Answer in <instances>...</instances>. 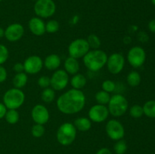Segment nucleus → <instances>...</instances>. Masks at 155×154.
Segmentation results:
<instances>
[{"label": "nucleus", "instance_id": "43", "mask_svg": "<svg viewBox=\"0 0 155 154\" xmlns=\"http://www.w3.org/2000/svg\"><path fill=\"white\" fill-rule=\"evenodd\" d=\"M33 1H35V2H36V1H37V0H33Z\"/></svg>", "mask_w": 155, "mask_h": 154}, {"label": "nucleus", "instance_id": "9", "mask_svg": "<svg viewBox=\"0 0 155 154\" xmlns=\"http://www.w3.org/2000/svg\"><path fill=\"white\" fill-rule=\"evenodd\" d=\"M69 83V75L64 69H57L50 78V86L54 91H62Z\"/></svg>", "mask_w": 155, "mask_h": 154}, {"label": "nucleus", "instance_id": "30", "mask_svg": "<svg viewBox=\"0 0 155 154\" xmlns=\"http://www.w3.org/2000/svg\"><path fill=\"white\" fill-rule=\"evenodd\" d=\"M114 149L116 154H124L127 150V142L123 139L117 140L116 143L114 146Z\"/></svg>", "mask_w": 155, "mask_h": 154}, {"label": "nucleus", "instance_id": "25", "mask_svg": "<svg viewBox=\"0 0 155 154\" xmlns=\"http://www.w3.org/2000/svg\"><path fill=\"white\" fill-rule=\"evenodd\" d=\"M6 122L11 125H15L19 121L20 115L17 110H8L5 116Z\"/></svg>", "mask_w": 155, "mask_h": 154}, {"label": "nucleus", "instance_id": "5", "mask_svg": "<svg viewBox=\"0 0 155 154\" xmlns=\"http://www.w3.org/2000/svg\"><path fill=\"white\" fill-rule=\"evenodd\" d=\"M129 108L127 99L122 95H113L110 97V101L107 104V109L109 113L114 117L122 116L127 113Z\"/></svg>", "mask_w": 155, "mask_h": 154}, {"label": "nucleus", "instance_id": "10", "mask_svg": "<svg viewBox=\"0 0 155 154\" xmlns=\"http://www.w3.org/2000/svg\"><path fill=\"white\" fill-rule=\"evenodd\" d=\"M107 135L113 140H119L124 137L125 129L120 121L117 119H110L107 122L105 126Z\"/></svg>", "mask_w": 155, "mask_h": 154}, {"label": "nucleus", "instance_id": "28", "mask_svg": "<svg viewBox=\"0 0 155 154\" xmlns=\"http://www.w3.org/2000/svg\"><path fill=\"white\" fill-rule=\"evenodd\" d=\"M130 115L133 118L139 119L144 115L143 108L139 104H135L130 108Z\"/></svg>", "mask_w": 155, "mask_h": 154}, {"label": "nucleus", "instance_id": "41", "mask_svg": "<svg viewBox=\"0 0 155 154\" xmlns=\"http://www.w3.org/2000/svg\"><path fill=\"white\" fill-rule=\"evenodd\" d=\"M4 36H5V30H3V28H2V27H0V39L2 38Z\"/></svg>", "mask_w": 155, "mask_h": 154}, {"label": "nucleus", "instance_id": "37", "mask_svg": "<svg viewBox=\"0 0 155 154\" xmlns=\"http://www.w3.org/2000/svg\"><path fill=\"white\" fill-rule=\"evenodd\" d=\"M7 110V107L5 106V104L2 103H0V119L5 117Z\"/></svg>", "mask_w": 155, "mask_h": 154}, {"label": "nucleus", "instance_id": "15", "mask_svg": "<svg viewBox=\"0 0 155 154\" xmlns=\"http://www.w3.org/2000/svg\"><path fill=\"white\" fill-rule=\"evenodd\" d=\"M24 34V28L21 24L14 23L8 26L5 30V37L11 42H15L20 40Z\"/></svg>", "mask_w": 155, "mask_h": 154}, {"label": "nucleus", "instance_id": "8", "mask_svg": "<svg viewBox=\"0 0 155 154\" xmlns=\"http://www.w3.org/2000/svg\"><path fill=\"white\" fill-rule=\"evenodd\" d=\"M127 60L134 68H139L146 60V53L140 46H134L130 49L127 54Z\"/></svg>", "mask_w": 155, "mask_h": 154}, {"label": "nucleus", "instance_id": "32", "mask_svg": "<svg viewBox=\"0 0 155 154\" xmlns=\"http://www.w3.org/2000/svg\"><path fill=\"white\" fill-rule=\"evenodd\" d=\"M101 88H102L103 91L110 94L115 90V88H116V84L112 80L107 79L103 82L102 84H101Z\"/></svg>", "mask_w": 155, "mask_h": 154}, {"label": "nucleus", "instance_id": "22", "mask_svg": "<svg viewBox=\"0 0 155 154\" xmlns=\"http://www.w3.org/2000/svg\"><path fill=\"white\" fill-rule=\"evenodd\" d=\"M143 108L144 115L151 119H155V101L154 100H150L142 107Z\"/></svg>", "mask_w": 155, "mask_h": 154}, {"label": "nucleus", "instance_id": "19", "mask_svg": "<svg viewBox=\"0 0 155 154\" xmlns=\"http://www.w3.org/2000/svg\"><path fill=\"white\" fill-rule=\"evenodd\" d=\"M77 130L80 131H88L92 127V122L87 117H79L75 119L74 123Z\"/></svg>", "mask_w": 155, "mask_h": 154}, {"label": "nucleus", "instance_id": "2", "mask_svg": "<svg viewBox=\"0 0 155 154\" xmlns=\"http://www.w3.org/2000/svg\"><path fill=\"white\" fill-rule=\"evenodd\" d=\"M107 57V54L102 50L92 49L89 50L83 58L84 65L89 70L97 72L105 66Z\"/></svg>", "mask_w": 155, "mask_h": 154}, {"label": "nucleus", "instance_id": "29", "mask_svg": "<svg viewBox=\"0 0 155 154\" xmlns=\"http://www.w3.org/2000/svg\"><path fill=\"white\" fill-rule=\"evenodd\" d=\"M45 127L43 126V125H40V124H35L31 128L32 135L36 138L42 137L45 134Z\"/></svg>", "mask_w": 155, "mask_h": 154}, {"label": "nucleus", "instance_id": "42", "mask_svg": "<svg viewBox=\"0 0 155 154\" xmlns=\"http://www.w3.org/2000/svg\"><path fill=\"white\" fill-rule=\"evenodd\" d=\"M151 2H152V4L155 6V0H151Z\"/></svg>", "mask_w": 155, "mask_h": 154}, {"label": "nucleus", "instance_id": "24", "mask_svg": "<svg viewBox=\"0 0 155 154\" xmlns=\"http://www.w3.org/2000/svg\"><path fill=\"white\" fill-rule=\"evenodd\" d=\"M54 98H55V92L51 88L48 87L44 88L41 94V98H42V101L46 104H50L54 100Z\"/></svg>", "mask_w": 155, "mask_h": 154}, {"label": "nucleus", "instance_id": "33", "mask_svg": "<svg viewBox=\"0 0 155 154\" xmlns=\"http://www.w3.org/2000/svg\"><path fill=\"white\" fill-rule=\"evenodd\" d=\"M8 56L9 52L7 47L5 45L0 44V65L3 64L7 61Z\"/></svg>", "mask_w": 155, "mask_h": 154}, {"label": "nucleus", "instance_id": "20", "mask_svg": "<svg viewBox=\"0 0 155 154\" xmlns=\"http://www.w3.org/2000/svg\"><path fill=\"white\" fill-rule=\"evenodd\" d=\"M86 83H87L86 78L81 73H77L74 75L71 80V84L73 88L78 89V90L83 88L86 86Z\"/></svg>", "mask_w": 155, "mask_h": 154}, {"label": "nucleus", "instance_id": "7", "mask_svg": "<svg viewBox=\"0 0 155 154\" xmlns=\"http://www.w3.org/2000/svg\"><path fill=\"white\" fill-rule=\"evenodd\" d=\"M55 11L56 5L53 0H37L35 2V14L40 18H51Z\"/></svg>", "mask_w": 155, "mask_h": 154}, {"label": "nucleus", "instance_id": "35", "mask_svg": "<svg viewBox=\"0 0 155 154\" xmlns=\"http://www.w3.org/2000/svg\"><path fill=\"white\" fill-rule=\"evenodd\" d=\"M7 76L8 73L6 69L4 66L0 65V83L4 82L6 80V79H7Z\"/></svg>", "mask_w": 155, "mask_h": 154}, {"label": "nucleus", "instance_id": "1", "mask_svg": "<svg viewBox=\"0 0 155 154\" xmlns=\"http://www.w3.org/2000/svg\"><path fill=\"white\" fill-rule=\"evenodd\" d=\"M86 101V96L81 90L72 88L59 96L56 105L61 113L72 115L79 113L84 108Z\"/></svg>", "mask_w": 155, "mask_h": 154}, {"label": "nucleus", "instance_id": "13", "mask_svg": "<svg viewBox=\"0 0 155 154\" xmlns=\"http://www.w3.org/2000/svg\"><path fill=\"white\" fill-rule=\"evenodd\" d=\"M24 71L27 74H30V75L37 74L43 67V61L39 56H30L24 60Z\"/></svg>", "mask_w": 155, "mask_h": 154}, {"label": "nucleus", "instance_id": "34", "mask_svg": "<svg viewBox=\"0 0 155 154\" xmlns=\"http://www.w3.org/2000/svg\"><path fill=\"white\" fill-rule=\"evenodd\" d=\"M38 85L42 88H46L50 86V78L47 75H42L38 79Z\"/></svg>", "mask_w": 155, "mask_h": 154}, {"label": "nucleus", "instance_id": "40", "mask_svg": "<svg viewBox=\"0 0 155 154\" xmlns=\"http://www.w3.org/2000/svg\"><path fill=\"white\" fill-rule=\"evenodd\" d=\"M148 27V29H149V30L151 32V33H155V19H153L151 20V21H149Z\"/></svg>", "mask_w": 155, "mask_h": 154}, {"label": "nucleus", "instance_id": "17", "mask_svg": "<svg viewBox=\"0 0 155 154\" xmlns=\"http://www.w3.org/2000/svg\"><path fill=\"white\" fill-rule=\"evenodd\" d=\"M61 58L58 54H51L47 56L43 61V66L50 71L57 70L61 66Z\"/></svg>", "mask_w": 155, "mask_h": 154}, {"label": "nucleus", "instance_id": "16", "mask_svg": "<svg viewBox=\"0 0 155 154\" xmlns=\"http://www.w3.org/2000/svg\"><path fill=\"white\" fill-rule=\"evenodd\" d=\"M28 27L30 32L36 36H41L45 33V24L42 18L35 17L29 21Z\"/></svg>", "mask_w": 155, "mask_h": 154}, {"label": "nucleus", "instance_id": "38", "mask_svg": "<svg viewBox=\"0 0 155 154\" xmlns=\"http://www.w3.org/2000/svg\"><path fill=\"white\" fill-rule=\"evenodd\" d=\"M139 40L142 42H147L148 39V34L145 33H144V32H142V33H140L139 34Z\"/></svg>", "mask_w": 155, "mask_h": 154}, {"label": "nucleus", "instance_id": "27", "mask_svg": "<svg viewBox=\"0 0 155 154\" xmlns=\"http://www.w3.org/2000/svg\"><path fill=\"white\" fill-rule=\"evenodd\" d=\"M87 42L89 45V48L92 49H99L101 45V40L99 37L95 34H90L87 38Z\"/></svg>", "mask_w": 155, "mask_h": 154}, {"label": "nucleus", "instance_id": "23", "mask_svg": "<svg viewBox=\"0 0 155 154\" xmlns=\"http://www.w3.org/2000/svg\"><path fill=\"white\" fill-rule=\"evenodd\" d=\"M127 81L129 85H130L131 87H136V86L139 85L141 81H142L141 75L137 71H131L127 75Z\"/></svg>", "mask_w": 155, "mask_h": 154}, {"label": "nucleus", "instance_id": "21", "mask_svg": "<svg viewBox=\"0 0 155 154\" xmlns=\"http://www.w3.org/2000/svg\"><path fill=\"white\" fill-rule=\"evenodd\" d=\"M28 82V76L24 72L16 73L13 78V85L16 88H22L27 85Z\"/></svg>", "mask_w": 155, "mask_h": 154}, {"label": "nucleus", "instance_id": "39", "mask_svg": "<svg viewBox=\"0 0 155 154\" xmlns=\"http://www.w3.org/2000/svg\"><path fill=\"white\" fill-rule=\"evenodd\" d=\"M95 154H113V153H112V152L108 149V148L103 147L101 148V149H98V152H97Z\"/></svg>", "mask_w": 155, "mask_h": 154}, {"label": "nucleus", "instance_id": "11", "mask_svg": "<svg viewBox=\"0 0 155 154\" xmlns=\"http://www.w3.org/2000/svg\"><path fill=\"white\" fill-rule=\"evenodd\" d=\"M106 66L110 73L117 75L124 69L125 66V57L120 53H114L107 57Z\"/></svg>", "mask_w": 155, "mask_h": 154}, {"label": "nucleus", "instance_id": "14", "mask_svg": "<svg viewBox=\"0 0 155 154\" xmlns=\"http://www.w3.org/2000/svg\"><path fill=\"white\" fill-rule=\"evenodd\" d=\"M31 117L36 124L45 125L49 120V111L42 104H36L31 110Z\"/></svg>", "mask_w": 155, "mask_h": 154}, {"label": "nucleus", "instance_id": "26", "mask_svg": "<svg viewBox=\"0 0 155 154\" xmlns=\"http://www.w3.org/2000/svg\"><path fill=\"white\" fill-rule=\"evenodd\" d=\"M95 101H97L98 104H101V105H106V104H108V102L110 101V94L107 93V92L101 90L97 92L95 94Z\"/></svg>", "mask_w": 155, "mask_h": 154}, {"label": "nucleus", "instance_id": "36", "mask_svg": "<svg viewBox=\"0 0 155 154\" xmlns=\"http://www.w3.org/2000/svg\"><path fill=\"white\" fill-rule=\"evenodd\" d=\"M13 69L16 73H19V72H22L24 71V63H16L13 66Z\"/></svg>", "mask_w": 155, "mask_h": 154}, {"label": "nucleus", "instance_id": "3", "mask_svg": "<svg viewBox=\"0 0 155 154\" xmlns=\"http://www.w3.org/2000/svg\"><path fill=\"white\" fill-rule=\"evenodd\" d=\"M25 101V94L21 89L10 88L3 95V104L8 110H18Z\"/></svg>", "mask_w": 155, "mask_h": 154}, {"label": "nucleus", "instance_id": "31", "mask_svg": "<svg viewBox=\"0 0 155 154\" xmlns=\"http://www.w3.org/2000/svg\"><path fill=\"white\" fill-rule=\"evenodd\" d=\"M59 23L56 20H50L45 24V32L48 33H54L58 31Z\"/></svg>", "mask_w": 155, "mask_h": 154}, {"label": "nucleus", "instance_id": "44", "mask_svg": "<svg viewBox=\"0 0 155 154\" xmlns=\"http://www.w3.org/2000/svg\"><path fill=\"white\" fill-rule=\"evenodd\" d=\"M2 0H0V2H2Z\"/></svg>", "mask_w": 155, "mask_h": 154}, {"label": "nucleus", "instance_id": "18", "mask_svg": "<svg viewBox=\"0 0 155 154\" xmlns=\"http://www.w3.org/2000/svg\"><path fill=\"white\" fill-rule=\"evenodd\" d=\"M64 70L68 74L74 75L78 73L79 70H80V63H79L77 59L69 56L65 60L64 63Z\"/></svg>", "mask_w": 155, "mask_h": 154}, {"label": "nucleus", "instance_id": "4", "mask_svg": "<svg viewBox=\"0 0 155 154\" xmlns=\"http://www.w3.org/2000/svg\"><path fill=\"white\" fill-rule=\"evenodd\" d=\"M77 128L71 122H64L59 126L56 134L58 142L62 146H69L75 140Z\"/></svg>", "mask_w": 155, "mask_h": 154}, {"label": "nucleus", "instance_id": "12", "mask_svg": "<svg viewBox=\"0 0 155 154\" xmlns=\"http://www.w3.org/2000/svg\"><path fill=\"white\" fill-rule=\"evenodd\" d=\"M109 111L107 107L105 105L101 104H95L93 105L89 110L88 116L91 122L101 123L107 120L109 116Z\"/></svg>", "mask_w": 155, "mask_h": 154}, {"label": "nucleus", "instance_id": "6", "mask_svg": "<svg viewBox=\"0 0 155 154\" xmlns=\"http://www.w3.org/2000/svg\"><path fill=\"white\" fill-rule=\"evenodd\" d=\"M90 50L88 42L85 39H77L72 41L68 46V54L70 57L76 59L83 58Z\"/></svg>", "mask_w": 155, "mask_h": 154}]
</instances>
